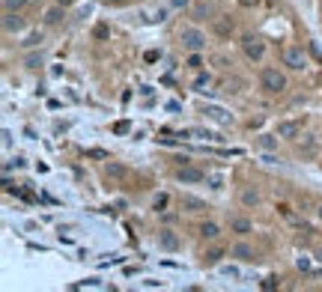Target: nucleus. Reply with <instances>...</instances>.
Returning <instances> with one entry per match:
<instances>
[{
	"mask_svg": "<svg viewBox=\"0 0 322 292\" xmlns=\"http://www.w3.org/2000/svg\"><path fill=\"white\" fill-rule=\"evenodd\" d=\"M259 84H262V90L272 93V96H278V93L287 90V78H284V72H278L275 66H265V69L259 72Z\"/></svg>",
	"mask_w": 322,
	"mask_h": 292,
	"instance_id": "obj_1",
	"label": "nucleus"
},
{
	"mask_svg": "<svg viewBox=\"0 0 322 292\" xmlns=\"http://www.w3.org/2000/svg\"><path fill=\"white\" fill-rule=\"evenodd\" d=\"M179 42L185 51H206V33L197 27H182L179 30Z\"/></svg>",
	"mask_w": 322,
	"mask_h": 292,
	"instance_id": "obj_2",
	"label": "nucleus"
},
{
	"mask_svg": "<svg viewBox=\"0 0 322 292\" xmlns=\"http://www.w3.org/2000/svg\"><path fill=\"white\" fill-rule=\"evenodd\" d=\"M242 51L248 54V60L259 63V60H262V54H265V42L257 39V36H245V39H242Z\"/></svg>",
	"mask_w": 322,
	"mask_h": 292,
	"instance_id": "obj_3",
	"label": "nucleus"
},
{
	"mask_svg": "<svg viewBox=\"0 0 322 292\" xmlns=\"http://www.w3.org/2000/svg\"><path fill=\"white\" fill-rule=\"evenodd\" d=\"M281 60H284V66L292 69V72H301V69L307 66V57H304V51H301V48H284Z\"/></svg>",
	"mask_w": 322,
	"mask_h": 292,
	"instance_id": "obj_4",
	"label": "nucleus"
},
{
	"mask_svg": "<svg viewBox=\"0 0 322 292\" xmlns=\"http://www.w3.org/2000/svg\"><path fill=\"white\" fill-rule=\"evenodd\" d=\"M176 179H179L182 185H197V182L206 179V173L197 170V167H179V170H176Z\"/></svg>",
	"mask_w": 322,
	"mask_h": 292,
	"instance_id": "obj_5",
	"label": "nucleus"
},
{
	"mask_svg": "<svg viewBox=\"0 0 322 292\" xmlns=\"http://www.w3.org/2000/svg\"><path fill=\"white\" fill-rule=\"evenodd\" d=\"M203 113H206L209 120L221 123V126H233V113H227L224 107H218V104H206V107H203Z\"/></svg>",
	"mask_w": 322,
	"mask_h": 292,
	"instance_id": "obj_6",
	"label": "nucleus"
},
{
	"mask_svg": "<svg viewBox=\"0 0 322 292\" xmlns=\"http://www.w3.org/2000/svg\"><path fill=\"white\" fill-rule=\"evenodd\" d=\"M275 134H278L281 140H295V137L301 134V126H298V123H292V120H287V123H278Z\"/></svg>",
	"mask_w": 322,
	"mask_h": 292,
	"instance_id": "obj_7",
	"label": "nucleus"
},
{
	"mask_svg": "<svg viewBox=\"0 0 322 292\" xmlns=\"http://www.w3.org/2000/svg\"><path fill=\"white\" fill-rule=\"evenodd\" d=\"M298 152H301V158H316V152H319V140H316L313 134L301 137V143H298Z\"/></svg>",
	"mask_w": 322,
	"mask_h": 292,
	"instance_id": "obj_8",
	"label": "nucleus"
},
{
	"mask_svg": "<svg viewBox=\"0 0 322 292\" xmlns=\"http://www.w3.org/2000/svg\"><path fill=\"white\" fill-rule=\"evenodd\" d=\"M158 245L164 248V251H179L182 242H179V236H176L173 229H161L158 232Z\"/></svg>",
	"mask_w": 322,
	"mask_h": 292,
	"instance_id": "obj_9",
	"label": "nucleus"
},
{
	"mask_svg": "<svg viewBox=\"0 0 322 292\" xmlns=\"http://www.w3.org/2000/svg\"><path fill=\"white\" fill-rule=\"evenodd\" d=\"M3 30L6 33H21L24 30V21H21L15 12H6V15H3Z\"/></svg>",
	"mask_w": 322,
	"mask_h": 292,
	"instance_id": "obj_10",
	"label": "nucleus"
},
{
	"mask_svg": "<svg viewBox=\"0 0 322 292\" xmlns=\"http://www.w3.org/2000/svg\"><path fill=\"white\" fill-rule=\"evenodd\" d=\"M239 200H242V206L254 209V206H259V200H262V197H259V191H257V188H251V185H248V188H242V194H239Z\"/></svg>",
	"mask_w": 322,
	"mask_h": 292,
	"instance_id": "obj_11",
	"label": "nucleus"
},
{
	"mask_svg": "<svg viewBox=\"0 0 322 292\" xmlns=\"http://www.w3.org/2000/svg\"><path fill=\"white\" fill-rule=\"evenodd\" d=\"M104 173H108L111 179H126V176H129V167L120 164V161H108L104 164Z\"/></svg>",
	"mask_w": 322,
	"mask_h": 292,
	"instance_id": "obj_12",
	"label": "nucleus"
},
{
	"mask_svg": "<svg viewBox=\"0 0 322 292\" xmlns=\"http://www.w3.org/2000/svg\"><path fill=\"white\" fill-rule=\"evenodd\" d=\"M60 18H63V6H60V3H57V6H51V9H45V15H42V21H45L48 27L60 24Z\"/></svg>",
	"mask_w": 322,
	"mask_h": 292,
	"instance_id": "obj_13",
	"label": "nucleus"
},
{
	"mask_svg": "<svg viewBox=\"0 0 322 292\" xmlns=\"http://www.w3.org/2000/svg\"><path fill=\"white\" fill-rule=\"evenodd\" d=\"M233 257H239V260H254V248L248 245V242H239V245H233Z\"/></svg>",
	"mask_w": 322,
	"mask_h": 292,
	"instance_id": "obj_14",
	"label": "nucleus"
},
{
	"mask_svg": "<svg viewBox=\"0 0 322 292\" xmlns=\"http://www.w3.org/2000/svg\"><path fill=\"white\" fill-rule=\"evenodd\" d=\"M182 206H185V212H203V209H209L203 200H197L191 194H182Z\"/></svg>",
	"mask_w": 322,
	"mask_h": 292,
	"instance_id": "obj_15",
	"label": "nucleus"
},
{
	"mask_svg": "<svg viewBox=\"0 0 322 292\" xmlns=\"http://www.w3.org/2000/svg\"><path fill=\"white\" fill-rule=\"evenodd\" d=\"M230 229H233V232H242V236H245V232H251V229H254V224H251L248 218H233V221H230Z\"/></svg>",
	"mask_w": 322,
	"mask_h": 292,
	"instance_id": "obj_16",
	"label": "nucleus"
},
{
	"mask_svg": "<svg viewBox=\"0 0 322 292\" xmlns=\"http://www.w3.org/2000/svg\"><path fill=\"white\" fill-rule=\"evenodd\" d=\"M200 236H203V239H218V236H221V227H218L215 221H206V224L200 227Z\"/></svg>",
	"mask_w": 322,
	"mask_h": 292,
	"instance_id": "obj_17",
	"label": "nucleus"
},
{
	"mask_svg": "<svg viewBox=\"0 0 322 292\" xmlns=\"http://www.w3.org/2000/svg\"><path fill=\"white\" fill-rule=\"evenodd\" d=\"M278 140H281L278 134H262V137H259V146L272 152V149H278Z\"/></svg>",
	"mask_w": 322,
	"mask_h": 292,
	"instance_id": "obj_18",
	"label": "nucleus"
},
{
	"mask_svg": "<svg viewBox=\"0 0 322 292\" xmlns=\"http://www.w3.org/2000/svg\"><path fill=\"white\" fill-rule=\"evenodd\" d=\"M209 81H212L209 75H197V81H194V90H197V93H206V90H209Z\"/></svg>",
	"mask_w": 322,
	"mask_h": 292,
	"instance_id": "obj_19",
	"label": "nucleus"
},
{
	"mask_svg": "<svg viewBox=\"0 0 322 292\" xmlns=\"http://www.w3.org/2000/svg\"><path fill=\"white\" fill-rule=\"evenodd\" d=\"M221 257H224V251H209V254L203 257V262H206V265H215V262L221 260Z\"/></svg>",
	"mask_w": 322,
	"mask_h": 292,
	"instance_id": "obj_20",
	"label": "nucleus"
},
{
	"mask_svg": "<svg viewBox=\"0 0 322 292\" xmlns=\"http://www.w3.org/2000/svg\"><path fill=\"white\" fill-rule=\"evenodd\" d=\"M39 42H42V33H39V30H33L30 36H27V39H24V45H27V48H36V45H39Z\"/></svg>",
	"mask_w": 322,
	"mask_h": 292,
	"instance_id": "obj_21",
	"label": "nucleus"
},
{
	"mask_svg": "<svg viewBox=\"0 0 322 292\" xmlns=\"http://www.w3.org/2000/svg\"><path fill=\"white\" fill-rule=\"evenodd\" d=\"M167 203H170V197H167V194H158L152 206H155V212H164V209H167Z\"/></svg>",
	"mask_w": 322,
	"mask_h": 292,
	"instance_id": "obj_22",
	"label": "nucleus"
},
{
	"mask_svg": "<svg viewBox=\"0 0 322 292\" xmlns=\"http://www.w3.org/2000/svg\"><path fill=\"white\" fill-rule=\"evenodd\" d=\"M221 274H224V277H242V271H239L236 265H224V268H221Z\"/></svg>",
	"mask_w": 322,
	"mask_h": 292,
	"instance_id": "obj_23",
	"label": "nucleus"
},
{
	"mask_svg": "<svg viewBox=\"0 0 322 292\" xmlns=\"http://www.w3.org/2000/svg\"><path fill=\"white\" fill-rule=\"evenodd\" d=\"M27 0H3V6H6V12H12V9H21Z\"/></svg>",
	"mask_w": 322,
	"mask_h": 292,
	"instance_id": "obj_24",
	"label": "nucleus"
},
{
	"mask_svg": "<svg viewBox=\"0 0 322 292\" xmlns=\"http://www.w3.org/2000/svg\"><path fill=\"white\" fill-rule=\"evenodd\" d=\"M188 66H191V69H200V66H203V60H200V51H191V57H188Z\"/></svg>",
	"mask_w": 322,
	"mask_h": 292,
	"instance_id": "obj_25",
	"label": "nucleus"
},
{
	"mask_svg": "<svg viewBox=\"0 0 322 292\" xmlns=\"http://www.w3.org/2000/svg\"><path fill=\"white\" fill-rule=\"evenodd\" d=\"M215 27H218V33H221V36H227V33H233V21H230V24H227V21H218Z\"/></svg>",
	"mask_w": 322,
	"mask_h": 292,
	"instance_id": "obj_26",
	"label": "nucleus"
},
{
	"mask_svg": "<svg viewBox=\"0 0 322 292\" xmlns=\"http://www.w3.org/2000/svg\"><path fill=\"white\" fill-rule=\"evenodd\" d=\"M24 63H27V69H36V66H42V57H36V54H30V57H27Z\"/></svg>",
	"mask_w": 322,
	"mask_h": 292,
	"instance_id": "obj_27",
	"label": "nucleus"
},
{
	"mask_svg": "<svg viewBox=\"0 0 322 292\" xmlns=\"http://www.w3.org/2000/svg\"><path fill=\"white\" fill-rule=\"evenodd\" d=\"M93 36H96V39H108V27H104V24H98L96 30H93Z\"/></svg>",
	"mask_w": 322,
	"mask_h": 292,
	"instance_id": "obj_28",
	"label": "nucleus"
},
{
	"mask_svg": "<svg viewBox=\"0 0 322 292\" xmlns=\"http://www.w3.org/2000/svg\"><path fill=\"white\" fill-rule=\"evenodd\" d=\"M126 131H129V123H126V120H123V123H117V126H114V134H126Z\"/></svg>",
	"mask_w": 322,
	"mask_h": 292,
	"instance_id": "obj_29",
	"label": "nucleus"
},
{
	"mask_svg": "<svg viewBox=\"0 0 322 292\" xmlns=\"http://www.w3.org/2000/svg\"><path fill=\"white\" fill-rule=\"evenodd\" d=\"M310 54H313V57L322 63V51H319V45H316V42H310Z\"/></svg>",
	"mask_w": 322,
	"mask_h": 292,
	"instance_id": "obj_30",
	"label": "nucleus"
},
{
	"mask_svg": "<svg viewBox=\"0 0 322 292\" xmlns=\"http://www.w3.org/2000/svg\"><path fill=\"white\" fill-rule=\"evenodd\" d=\"M164 18H167V9H158V12H155L149 21H164Z\"/></svg>",
	"mask_w": 322,
	"mask_h": 292,
	"instance_id": "obj_31",
	"label": "nucleus"
},
{
	"mask_svg": "<svg viewBox=\"0 0 322 292\" xmlns=\"http://www.w3.org/2000/svg\"><path fill=\"white\" fill-rule=\"evenodd\" d=\"M170 6L173 9H182V6H188V0H170Z\"/></svg>",
	"mask_w": 322,
	"mask_h": 292,
	"instance_id": "obj_32",
	"label": "nucleus"
},
{
	"mask_svg": "<svg viewBox=\"0 0 322 292\" xmlns=\"http://www.w3.org/2000/svg\"><path fill=\"white\" fill-rule=\"evenodd\" d=\"M295 265H298L301 271H307V268H310V260H298V262H295Z\"/></svg>",
	"mask_w": 322,
	"mask_h": 292,
	"instance_id": "obj_33",
	"label": "nucleus"
},
{
	"mask_svg": "<svg viewBox=\"0 0 322 292\" xmlns=\"http://www.w3.org/2000/svg\"><path fill=\"white\" fill-rule=\"evenodd\" d=\"M57 3H60V6H72V3H75V0H57Z\"/></svg>",
	"mask_w": 322,
	"mask_h": 292,
	"instance_id": "obj_34",
	"label": "nucleus"
},
{
	"mask_svg": "<svg viewBox=\"0 0 322 292\" xmlns=\"http://www.w3.org/2000/svg\"><path fill=\"white\" fill-rule=\"evenodd\" d=\"M242 3H245V6H248V3H257V0H242Z\"/></svg>",
	"mask_w": 322,
	"mask_h": 292,
	"instance_id": "obj_35",
	"label": "nucleus"
},
{
	"mask_svg": "<svg viewBox=\"0 0 322 292\" xmlns=\"http://www.w3.org/2000/svg\"><path fill=\"white\" fill-rule=\"evenodd\" d=\"M104 3H120V0H104Z\"/></svg>",
	"mask_w": 322,
	"mask_h": 292,
	"instance_id": "obj_36",
	"label": "nucleus"
},
{
	"mask_svg": "<svg viewBox=\"0 0 322 292\" xmlns=\"http://www.w3.org/2000/svg\"><path fill=\"white\" fill-rule=\"evenodd\" d=\"M319 221H322V206H319Z\"/></svg>",
	"mask_w": 322,
	"mask_h": 292,
	"instance_id": "obj_37",
	"label": "nucleus"
}]
</instances>
